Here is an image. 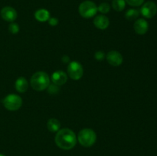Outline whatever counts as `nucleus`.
<instances>
[{
	"label": "nucleus",
	"instance_id": "f257e3e1",
	"mask_svg": "<svg viewBox=\"0 0 157 156\" xmlns=\"http://www.w3.org/2000/svg\"><path fill=\"white\" fill-rule=\"evenodd\" d=\"M55 143L61 149H71L76 145V135L70 128L59 129L55 136Z\"/></svg>",
	"mask_w": 157,
	"mask_h": 156
},
{
	"label": "nucleus",
	"instance_id": "f03ea898",
	"mask_svg": "<svg viewBox=\"0 0 157 156\" xmlns=\"http://www.w3.org/2000/svg\"><path fill=\"white\" fill-rule=\"evenodd\" d=\"M30 83L34 90L37 91H43L47 89L50 84V78L45 72L38 71L32 75Z\"/></svg>",
	"mask_w": 157,
	"mask_h": 156
},
{
	"label": "nucleus",
	"instance_id": "7ed1b4c3",
	"mask_svg": "<svg viewBox=\"0 0 157 156\" xmlns=\"http://www.w3.org/2000/svg\"><path fill=\"white\" fill-rule=\"evenodd\" d=\"M78 139L82 146L90 147L96 142L97 135L91 128H84L78 133Z\"/></svg>",
	"mask_w": 157,
	"mask_h": 156
},
{
	"label": "nucleus",
	"instance_id": "20e7f679",
	"mask_svg": "<svg viewBox=\"0 0 157 156\" xmlns=\"http://www.w3.org/2000/svg\"><path fill=\"white\" fill-rule=\"evenodd\" d=\"M78 12L83 18H90L97 14L98 6L94 2L87 0L81 3L78 8Z\"/></svg>",
	"mask_w": 157,
	"mask_h": 156
},
{
	"label": "nucleus",
	"instance_id": "39448f33",
	"mask_svg": "<svg viewBox=\"0 0 157 156\" xmlns=\"http://www.w3.org/2000/svg\"><path fill=\"white\" fill-rule=\"evenodd\" d=\"M2 104L6 110L9 111H16L22 105V99L16 94H9L3 99Z\"/></svg>",
	"mask_w": 157,
	"mask_h": 156
},
{
	"label": "nucleus",
	"instance_id": "423d86ee",
	"mask_svg": "<svg viewBox=\"0 0 157 156\" xmlns=\"http://www.w3.org/2000/svg\"><path fill=\"white\" fill-rule=\"evenodd\" d=\"M67 73L72 80H78L84 74V69L82 65L77 61H72L67 67Z\"/></svg>",
	"mask_w": 157,
	"mask_h": 156
},
{
	"label": "nucleus",
	"instance_id": "0eeeda50",
	"mask_svg": "<svg viewBox=\"0 0 157 156\" xmlns=\"http://www.w3.org/2000/svg\"><path fill=\"white\" fill-rule=\"evenodd\" d=\"M140 12L143 16L147 18H152L156 15L157 12V6L156 3L149 1L144 4L140 9Z\"/></svg>",
	"mask_w": 157,
	"mask_h": 156
},
{
	"label": "nucleus",
	"instance_id": "6e6552de",
	"mask_svg": "<svg viewBox=\"0 0 157 156\" xmlns=\"http://www.w3.org/2000/svg\"><path fill=\"white\" fill-rule=\"evenodd\" d=\"M0 15L5 21H9V22H13L18 16L16 10L11 6H6L3 8L1 10Z\"/></svg>",
	"mask_w": 157,
	"mask_h": 156
},
{
	"label": "nucleus",
	"instance_id": "1a4fd4ad",
	"mask_svg": "<svg viewBox=\"0 0 157 156\" xmlns=\"http://www.w3.org/2000/svg\"><path fill=\"white\" fill-rule=\"evenodd\" d=\"M106 59L107 62L113 67H118L123 63L122 54L117 50H111L108 52L106 56Z\"/></svg>",
	"mask_w": 157,
	"mask_h": 156
},
{
	"label": "nucleus",
	"instance_id": "9d476101",
	"mask_svg": "<svg viewBox=\"0 0 157 156\" xmlns=\"http://www.w3.org/2000/svg\"><path fill=\"white\" fill-rule=\"evenodd\" d=\"M133 28L138 35H144L147 33L149 29L148 22L144 18H139L135 21L133 24Z\"/></svg>",
	"mask_w": 157,
	"mask_h": 156
},
{
	"label": "nucleus",
	"instance_id": "9b49d317",
	"mask_svg": "<svg viewBox=\"0 0 157 156\" xmlns=\"http://www.w3.org/2000/svg\"><path fill=\"white\" fill-rule=\"evenodd\" d=\"M52 80L53 84L58 86L64 85L67 80V76L66 73L62 70H58L55 71L52 76Z\"/></svg>",
	"mask_w": 157,
	"mask_h": 156
},
{
	"label": "nucleus",
	"instance_id": "f8f14e48",
	"mask_svg": "<svg viewBox=\"0 0 157 156\" xmlns=\"http://www.w3.org/2000/svg\"><path fill=\"white\" fill-rule=\"evenodd\" d=\"M94 24L95 27H97L98 28L101 29V30H105L110 24V21L105 15H98L94 19Z\"/></svg>",
	"mask_w": 157,
	"mask_h": 156
},
{
	"label": "nucleus",
	"instance_id": "ddd939ff",
	"mask_svg": "<svg viewBox=\"0 0 157 156\" xmlns=\"http://www.w3.org/2000/svg\"><path fill=\"white\" fill-rule=\"evenodd\" d=\"M29 88V83L25 77H18L15 81V89L19 93H25Z\"/></svg>",
	"mask_w": 157,
	"mask_h": 156
},
{
	"label": "nucleus",
	"instance_id": "4468645a",
	"mask_svg": "<svg viewBox=\"0 0 157 156\" xmlns=\"http://www.w3.org/2000/svg\"><path fill=\"white\" fill-rule=\"evenodd\" d=\"M35 17L38 21L44 22V21H48V19L50 18V13L48 11L44 9H38L35 12Z\"/></svg>",
	"mask_w": 157,
	"mask_h": 156
},
{
	"label": "nucleus",
	"instance_id": "2eb2a0df",
	"mask_svg": "<svg viewBox=\"0 0 157 156\" xmlns=\"http://www.w3.org/2000/svg\"><path fill=\"white\" fill-rule=\"evenodd\" d=\"M61 127V123H60L59 120L57 119H50L47 122V128L49 131L52 132H58L60 129Z\"/></svg>",
	"mask_w": 157,
	"mask_h": 156
},
{
	"label": "nucleus",
	"instance_id": "dca6fc26",
	"mask_svg": "<svg viewBox=\"0 0 157 156\" xmlns=\"http://www.w3.org/2000/svg\"><path fill=\"white\" fill-rule=\"evenodd\" d=\"M126 1L125 0H113L112 2V7L117 12H121L125 9Z\"/></svg>",
	"mask_w": 157,
	"mask_h": 156
},
{
	"label": "nucleus",
	"instance_id": "f3484780",
	"mask_svg": "<svg viewBox=\"0 0 157 156\" xmlns=\"http://www.w3.org/2000/svg\"><path fill=\"white\" fill-rule=\"evenodd\" d=\"M140 12L136 9H129L125 13V18L129 21H133L139 17Z\"/></svg>",
	"mask_w": 157,
	"mask_h": 156
},
{
	"label": "nucleus",
	"instance_id": "a211bd4d",
	"mask_svg": "<svg viewBox=\"0 0 157 156\" xmlns=\"http://www.w3.org/2000/svg\"><path fill=\"white\" fill-rule=\"evenodd\" d=\"M110 6L108 3L104 2L101 3L99 6L98 7V11H99L101 13L103 14H107L110 12Z\"/></svg>",
	"mask_w": 157,
	"mask_h": 156
},
{
	"label": "nucleus",
	"instance_id": "6ab92c4d",
	"mask_svg": "<svg viewBox=\"0 0 157 156\" xmlns=\"http://www.w3.org/2000/svg\"><path fill=\"white\" fill-rule=\"evenodd\" d=\"M9 31L12 34H17L19 32V25L15 22L10 23L9 25Z\"/></svg>",
	"mask_w": 157,
	"mask_h": 156
},
{
	"label": "nucleus",
	"instance_id": "aec40b11",
	"mask_svg": "<svg viewBox=\"0 0 157 156\" xmlns=\"http://www.w3.org/2000/svg\"><path fill=\"white\" fill-rule=\"evenodd\" d=\"M126 2L131 6H140L144 2V0H125Z\"/></svg>",
	"mask_w": 157,
	"mask_h": 156
},
{
	"label": "nucleus",
	"instance_id": "412c9836",
	"mask_svg": "<svg viewBox=\"0 0 157 156\" xmlns=\"http://www.w3.org/2000/svg\"><path fill=\"white\" fill-rule=\"evenodd\" d=\"M58 90H59V89H58V85L55 84H49V86L48 87V93H52V94H55V93H58Z\"/></svg>",
	"mask_w": 157,
	"mask_h": 156
},
{
	"label": "nucleus",
	"instance_id": "4be33fe9",
	"mask_svg": "<svg viewBox=\"0 0 157 156\" xmlns=\"http://www.w3.org/2000/svg\"><path fill=\"white\" fill-rule=\"evenodd\" d=\"M94 58L97 61H101L104 59L105 58V54H104V52L103 51H98L95 53L94 54Z\"/></svg>",
	"mask_w": 157,
	"mask_h": 156
},
{
	"label": "nucleus",
	"instance_id": "5701e85b",
	"mask_svg": "<svg viewBox=\"0 0 157 156\" xmlns=\"http://www.w3.org/2000/svg\"><path fill=\"white\" fill-rule=\"evenodd\" d=\"M48 23L52 26H56L58 24V19L56 18H50L48 19Z\"/></svg>",
	"mask_w": 157,
	"mask_h": 156
},
{
	"label": "nucleus",
	"instance_id": "b1692460",
	"mask_svg": "<svg viewBox=\"0 0 157 156\" xmlns=\"http://www.w3.org/2000/svg\"><path fill=\"white\" fill-rule=\"evenodd\" d=\"M69 61H70V58H68V56H66V55H64V56L62 58V61L64 63L69 62Z\"/></svg>",
	"mask_w": 157,
	"mask_h": 156
},
{
	"label": "nucleus",
	"instance_id": "393cba45",
	"mask_svg": "<svg viewBox=\"0 0 157 156\" xmlns=\"http://www.w3.org/2000/svg\"><path fill=\"white\" fill-rule=\"evenodd\" d=\"M0 156H5L4 154H0Z\"/></svg>",
	"mask_w": 157,
	"mask_h": 156
}]
</instances>
